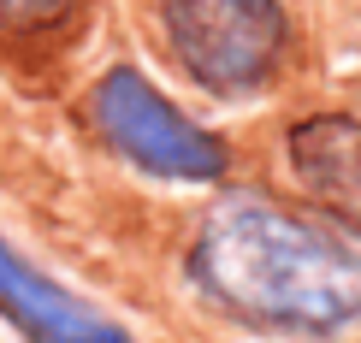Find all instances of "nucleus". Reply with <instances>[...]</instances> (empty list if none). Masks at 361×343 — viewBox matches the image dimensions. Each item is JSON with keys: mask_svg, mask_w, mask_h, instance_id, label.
Listing matches in <instances>:
<instances>
[{"mask_svg": "<svg viewBox=\"0 0 361 343\" xmlns=\"http://www.w3.org/2000/svg\"><path fill=\"white\" fill-rule=\"evenodd\" d=\"M190 273L249 325L332 337L361 325V255L267 201H225L190 249Z\"/></svg>", "mask_w": 361, "mask_h": 343, "instance_id": "nucleus-1", "label": "nucleus"}, {"mask_svg": "<svg viewBox=\"0 0 361 343\" xmlns=\"http://www.w3.org/2000/svg\"><path fill=\"white\" fill-rule=\"evenodd\" d=\"M178 66L214 95H249L273 77L290 24L279 0H160Z\"/></svg>", "mask_w": 361, "mask_h": 343, "instance_id": "nucleus-2", "label": "nucleus"}, {"mask_svg": "<svg viewBox=\"0 0 361 343\" xmlns=\"http://www.w3.org/2000/svg\"><path fill=\"white\" fill-rule=\"evenodd\" d=\"M95 118H101V130H107V142L125 148V154L137 160V166H148L154 177H184V184L225 177V148L207 137V130H195L190 118L130 66H118V71L101 77Z\"/></svg>", "mask_w": 361, "mask_h": 343, "instance_id": "nucleus-3", "label": "nucleus"}, {"mask_svg": "<svg viewBox=\"0 0 361 343\" xmlns=\"http://www.w3.org/2000/svg\"><path fill=\"white\" fill-rule=\"evenodd\" d=\"M290 172L343 231L361 237V125L343 113L302 118L290 130Z\"/></svg>", "mask_w": 361, "mask_h": 343, "instance_id": "nucleus-4", "label": "nucleus"}, {"mask_svg": "<svg viewBox=\"0 0 361 343\" xmlns=\"http://www.w3.org/2000/svg\"><path fill=\"white\" fill-rule=\"evenodd\" d=\"M0 308L36 343H130L113 320H101L95 308H83L78 296L48 285L42 273H30L6 243H0Z\"/></svg>", "mask_w": 361, "mask_h": 343, "instance_id": "nucleus-5", "label": "nucleus"}, {"mask_svg": "<svg viewBox=\"0 0 361 343\" xmlns=\"http://www.w3.org/2000/svg\"><path fill=\"white\" fill-rule=\"evenodd\" d=\"M66 12H78V0H0V18L12 30H48Z\"/></svg>", "mask_w": 361, "mask_h": 343, "instance_id": "nucleus-6", "label": "nucleus"}]
</instances>
